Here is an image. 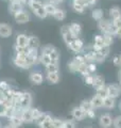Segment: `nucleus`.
Instances as JSON below:
<instances>
[{
    "mask_svg": "<svg viewBox=\"0 0 121 128\" xmlns=\"http://www.w3.org/2000/svg\"><path fill=\"white\" fill-rule=\"evenodd\" d=\"M29 8L32 10L34 15L37 16L38 18L43 19V18H46L48 16L45 8H44V2L42 0H34V1H32V3L29 6Z\"/></svg>",
    "mask_w": 121,
    "mask_h": 128,
    "instance_id": "1",
    "label": "nucleus"
},
{
    "mask_svg": "<svg viewBox=\"0 0 121 128\" xmlns=\"http://www.w3.org/2000/svg\"><path fill=\"white\" fill-rule=\"evenodd\" d=\"M60 34H62V38L64 40V42L66 43V45H69V44L73 42L75 38H75L74 35L72 34V32L70 31L69 25L62 26V28H60Z\"/></svg>",
    "mask_w": 121,
    "mask_h": 128,
    "instance_id": "2",
    "label": "nucleus"
},
{
    "mask_svg": "<svg viewBox=\"0 0 121 128\" xmlns=\"http://www.w3.org/2000/svg\"><path fill=\"white\" fill-rule=\"evenodd\" d=\"M32 105V95L30 92H22L20 97V109L25 110L28 108H31Z\"/></svg>",
    "mask_w": 121,
    "mask_h": 128,
    "instance_id": "3",
    "label": "nucleus"
},
{
    "mask_svg": "<svg viewBox=\"0 0 121 128\" xmlns=\"http://www.w3.org/2000/svg\"><path fill=\"white\" fill-rule=\"evenodd\" d=\"M26 61L29 64L30 66H34L36 64L39 63V54L38 50H34V49H30L29 54L26 57Z\"/></svg>",
    "mask_w": 121,
    "mask_h": 128,
    "instance_id": "4",
    "label": "nucleus"
},
{
    "mask_svg": "<svg viewBox=\"0 0 121 128\" xmlns=\"http://www.w3.org/2000/svg\"><path fill=\"white\" fill-rule=\"evenodd\" d=\"M14 19H15L16 22L19 24V25H23V24H27L30 20V15L27 11L22 10V11H19L18 13H16L14 15Z\"/></svg>",
    "mask_w": 121,
    "mask_h": 128,
    "instance_id": "5",
    "label": "nucleus"
},
{
    "mask_svg": "<svg viewBox=\"0 0 121 128\" xmlns=\"http://www.w3.org/2000/svg\"><path fill=\"white\" fill-rule=\"evenodd\" d=\"M23 2L20 1V0H12L10 6H9V11L12 15H15L16 13H18L19 11H22L23 10Z\"/></svg>",
    "mask_w": 121,
    "mask_h": 128,
    "instance_id": "6",
    "label": "nucleus"
},
{
    "mask_svg": "<svg viewBox=\"0 0 121 128\" xmlns=\"http://www.w3.org/2000/svg\"><path fill=\"white\" fill-rule=\"evenodd\" d=\"M67 47L69 48L71 51H73V52L80 54L81 51L84 49V43H83L82 40L78 38H75L72 43H70L69 45H67Z\"/></svg>",
    "mask_w": 121,
    "mask_h": 128,
    "instance_id": "7",
    "label": "nucleus"
},
{
    "mask_svg": "<svg viewBox=\"0 0 121 128\" xmlns=\"http://www.w3.org/2000/svg\"><path fill=\"white\" fill-rule=\"evenodd\" d=\"M107 89V94L110 97H113V98H117L118 96L120 95V92H121V88L120 86L118 84H115V83H113V84H108L106 86Z\"/></svg>",
    "mask_w": 121,
    "mask_h": 128,
    "instance_id": "8",
    "label": "nucleus"
},
{
    "mask_svg": "<svg viewBox=\"0 0 121 128\" xmlns=\"http://www.w3.org/2000/svg\"><path fill=\"white\" fill-rule=\"evenodd\" d=\"M99 124L102 128H110L113 125V118L111 116V114L105 113L101 115L99 118Z\"/></svg>",
    "mask_w": 121,
    "mask_h": 128,
    "instance_id": "9",
    "label": "nucleus"
},
{
    "mask_svg": "<svg viewBox=\"0 0 121 128\" xmlns=\"http://www.w3.org/2000/svg\"><path fill=\"white\" fill-rule=\"evenodd\" d=\"M29 79L35 86H39L44 82V76L42 75V73H39V72H32L30 74Z\"/></svg>",
    "mask_w": 121,
    "mask_h": 128,
    "instance_id": "10",
    "label": "nucleus"
},
{
    "mask_svg": "<svg viewBox=\"0 0 121 128\" xmlns=\"http://www.w3.org/2000/svg\"><path fill=\"white\" fill-rule=\"evenodd\" d=\"M112 24L113 22L111 20H108V19H101L100 22H98V28L103 34H108V31H110Z\"/></svg>",
    "mask_w": 121,
    "mask_h": 128,
    "instance_id": "11",
    "label": "nucleus"
},
{
    "mask_svg": "<svg viewBox=\"0 0 121 128\" xmlns=\"http://www.w3.org/2000/svg\"><path fill=\"white\" fill-rule=\"evenodd\" d=\"M104 46L103 43V35L102 34H98L96 35L94 38V44L91 46V50L92 51H100V49Z\"/></svg>",
    "mask_w": 121,
    "mask_h": 128,
    "instance_id": "12",
    "label": "nucleus"
},
{
    "mask_svg": "<svg viewBox=\"0 0 121 128\" xmlns=\"http://www.w3.org/2000/svg\"><path fill=\"white\" fill-rule=\"evenodd\" d=\"M12 27L7 24L0 22V36L1 38H10L12 35Z\"/></svg>",
    "mask_w": 121,
    "mask_h": 128,
    "instance_id": "13",
    "label": "nucleus"
},
{
    "mask_svg": "<svg viewBox=\"0 0 121 128\" xmlns=\"http://www.w3.org/2000/svg\"><path fill=\"white\" fill-rule=\"evenodd\" d=\"M28 42H29V35L20 33L16 36V42H15V46L18 47H26L28 46Z\"/></svg>",
    "mask_w": 121,
    "mask_h": 128,
    "instance_id": "14",
    "label": "nucleus"
},
{
    "mask_svg": "<svg viewBox=\"0 0 121 128\" xmlns=\"http://www.w3.org/2000/svg\"><path fill=\"white\" fill-rule=\"evenodd\" d=\"M71 115L75 121H82V120H84L86 118V113L81 109L80 107H76V108H74V109H72Z\"/></svg>",
    "mask_w": 121,
    "mask_h": 128,
    "instance_id": "15",
    "label": "nucleus"
},
{
    "mask_svg": "<svg viewBox=\"0 0 121 128\" xmlns=\"http://www.w3.org/2000/svg\"><path fill=\"white\" fill-rule=\"evenodd\" d=\"M21 118L23 123H31L34 121L33 118V115H32V108H28V109H25V110H21Z\"/></svg>",
    "mask_w": 121,
    "mask_h": 128,
    "instance_id": "16",
    "label": "nucleus"
},
{
    "mask_svg": "<svg viewBox=\"0 0 121 128\" xmlns=\"http://www.w3.org/2000/svg\"><path fill=\"white\" fill-rule=\"evenodd\" d=\"M40 46L39 40L38 38H36L35 35H29V42H28V47L30 49H34V50H38Z\"/></svg>",
    "mask_w": 121,
    "mask_h": 128,
    "instance_id": "17",
    "label": "nucleus"
},
{
    "mask_svg": "<svg viewBox=\"0 0 121 128\" xmlns=\"http://www.w3.org/2000/svg\"><path fill=\"white\" fill-rule=\"evenodd\" d=\"M12 61H13V64L15 66H17V67H19V68H21V70H29L31 67L29 64L27 63L26 59H19V58L14 57Z\"/></svg>",
    "mask_w": 121,
    "mask_h": 128,
    "instance_id": "18",
    "label": "nucleus"
},
{
    "mask_svg": "<svg viewBox=\"0 0 121 128\" xmlns=\"http://www.w3.org/2000/svg\"><path fill=\"white\" fill-rule=\"evenodd\" d=\"M92 86L96 88V90H99V89H101V88L105 86V81H104L103 76L95 75L94 76V83H92Z\"/></svg>",
    "mask_w": 121,
    "mask_h": 128,
    "instance_id": "19",
    "label": "nucleus"
},
{
    "mask_svg": "<svg viewBox=\"0 0 121 128\" xmlns=\"http://www.w3.org/2000/svg\"><path fill=\"white\" fill-rule=\"evenodd\" d=\"M90 102H91L92 109H98V108L103 107V98H101L98 95H95L90 99Z\"/></svg>",
    "mask_w": 121,
    "mask_h": 128,
    "instance_id": "20",
    "label": "nucleus"
},
{
    "mask_svg": "<svg viewBox=\"0 0 121 128\" xmlns=\"http://www.w3.org/2000/svg\"><path fill=\"white\" fill-rule=\"evenodd\" d=\"M69 27H70V31L72 32V34H73L75 38H79V35L81 34V32H82V27H81L80 24L71 22Z\"/></svg>",
    "mask_w": 121,
    "mask_h": 128,
    "instance_id": "21",
    "label": "nucleus"
},
{
    "mask_svg": "<svg viewBox=\"0 0 121 128\" xmlns=\"http://www.w3.org/2000/svg\"><path fill=\"white\" fill-rule=\"evenodd\" d=\"M46 79L51 84H56V83L60 81V75H59V73H47Z\"/></svg>",
    "mask_w": 121,
    "mask_h": 128,
    "instance_id": "22",
    "label": "nucleus"
},
{
    "mask_svg": "<svg viewBox=\"0 0 121 128\" xmlns=\"http://www.w3.org/2000/svg\"><path fill=\"white\" fill-rule=\"evenodd\" d=\"M44 8H45V10L47 12V14L48 16L51 15V16H53V14L55 13V11L56 9H58V6H56L55 4H53V3H51V2H44Z\"/></svg>",
    "mask_w": 121,
    "mask_h": 128,
    "instance_id": "23",
    "label": "nucleus"
},
{
    "mask_svg": "<svg viewBox=\"0 0 121 128\" xmlns=\"http://www.w3.org/2000/svg\"><path fill=\"white\" fill-rule=\"evenodd\" d=\"M116 105V98H113L107 96L103 99V107L106 108V109H113Z\"/></svg>",
    "mask_w": 121,
    "mask_h": 128,
    "instance_id": "24",
    "label": "nucleus"
},
{
    "mask_svg": "<svg viewBox=\"0 0 121 128\" xmlns=\"http://www.w3.org/2000/svg\"><path fill=\"white\" fill-rule=\"evenodd\" d=\"M72 8H73V10L76 12V13H80V14L84 13V11H85L84 3L78 1V0H73V1H72Z\"/></svg>",
    "mask_w": 121,
    "mask_h": 128,
    "instance_id": "25",
    "label": "nucleus"
},
{
    "mask_svg": "<svg viewBox=\"0 0 121 128\" xmlns=\"http://www.w3.org/2000/svg\"><path fill=\"white\" fill-rule=\"evenodd\" d=\"M110 16L112 18V20L117 18H120L121 17V10L119 9L118 6H113L110 9Z\"/></svg>",
    "mask_w": 121,
    "mask_h": 128,
    "instance_id": "26",
    "label": "nucleus"
},
{
    "mask_svg": "<svg viewBox=\"0 0 121 128\" xmlns=\"http://www.w3.org/2000/svg\"><path fill=\"white\" fill-rule=\"evenodd\" d=\"M53 17L56 19V20H60V22L64 20V19L66 18V12H65V10L60 9V8H58L56 11H55V13L53 14Z\"/></svg>",
    "mask_w": 121,
    "mask_h": 128,
    "instance_id": "27",
    "label": "nucleus"
},
{
    "mask_svg": "<svg viewBox=\"0 0 121 128\" xmlns=\"http://www.w3.org/2000/svg\"><path fill=\"white\" fill-rule=\"evenodd\" d=\"M39 127L40 128H54V125H53V118L49 114V116H48L45 121L43 123L39 124Z\"/></svg>",
    "mask_w": 121,
    "mask_h": 128,
    "instance_id": "28",
    "label": "nucleus"
},
{
    "mask_svg": "<svg viewBox=\"0 0 121 128\" xmlns=\"http://www.w3.org/2000/svg\"><path fill=\"white\" fill-rule=\"evenodd\" d=\"M10 107H12V106H7L5 102H0V118L7 116V113H9Z\"/></svg>",
    "mask_w": 121,
    "mask_h": 128,
    "instance_id": "29",
    "label": "nucleus"
},
{
    "mask_svg": "<svg viewBox=\"0 0 121 128\" xmlns=\"http://www.w3.org/2000/svg\"><path fill=\"white\" fill-rule=\"evenodd\" d=\"M80 65L81 64H79L74 59H72L70 62H68V68H69V70L71 73H78Z\"/></svg>",
    "mask_w": 121,
    "mask_h": 128,
    "instance_id": "30",
    "label": "nucleus"
},
{
    "mask_svg": "<svg viewBox=\"0 0 121 128\" xmlns=\"http://www.w3.org/2000/svg\"><path fill=\"white\" fill-rule=\"evenodd\" d=\"M91 16H92V18H94L95 20L100 22L101 19H103V11L101 10V9H95V10H92Z\"/></svg>",
    "mask_w": 121,
    "mask_h": 128,
    "instance_id": "31",
    "label": "nucleus"
},
{
    "mask_svg": "<svg viewBox=\"0 0 121 128\" xmlns=\"http://www.w3.org/2000/svg\"><path fill=\"white\" fill-rule=\"evenodd\" d=\"M47 73H59L60 70V65L59 63H51L49 65L45 66Z\"/></svg>",
    "mask_w": 121,
    "mask_h": 128,
    "instance_id": "32",
    "label": "nucleus"
},
{
    "mask_svg": "<svg viewBox=\"0 0 121 128\" xmlns=\"http://www.w3.org/2000/svg\"><path fill=\"white\" fill-rule=\"evenodd\" d=\"M39 63L43 64L44 66H47V65H49V64H51L52 61H51V59H50L49 56L40 54V56H39Z\"/></svg>",
    "mask_w": 121,
    "mask_h": 128,
    "instance_id": "33",
    "label": "nucleus"
},
{
    "mask_svg": "<svg viewBox=\"0 0 121 128\" xmlns=\"http://www.w3.org/2000/svg\"><path fill=\"white\" fill-rule=\"evenodd\" d=\"M92 52H94V62L101 63V62H103L104 60L106 59V57H104L100 51H92Z\"/></svg>",
    "mask_w": 121,
    "mask_h": 128,
    "instance_id": "34",
    "label": "nucleus"
},
{
    "mask_svg": "<svg viewBox=\"0 0 121 128\" xmlns=\"http://www.w3.org/2000/svg\"><path fill=\"white\" fill-rule=\"evenodd\" d=\"M80 108H81V109H82V110L86 113L87 111H89L90 109H92V106H91L90 100H83L82 102H81Z\"/></svg>",
    "mask_w": 121,
    "mask_h": 128,
    "instance_id": "35",
    "label": "nucleus"
},
{
    "mask_svg": "<svg viewBox=\"0 0 121 128\" xmlns=\"http://www.w3.org/2000/svg\"><path fill=\"white\" fill-rule=\"evenodd\" d=\"M14 50L15 54H28L30 51V48L26 46V47H18V46H14Z\"/></svg>",
    "mask_w": 121,
    "mask_h": 128,
    "instance_id": "36",
    "label": "nucleus"
},
{
    "mask_svg": "<svg viewBox=\"0 0 121 128\" xmlns=\"http://www.w3.org/2000/svg\"><path fill=\"white\" fill-rule=\"evenodd\" d=\"M103 35V43H104V46H108L110 47L113 42H114V36L113 35H110V34H102Z\"/></svg>",
    "mask_w": 121,
    "mask_h": 128,
    "instance_id": "37",
    "label": "nucleus"
},
{
    "mask_svg": "<svg viewBox=\"0 0 121 128\" xmlns=\"http://www.w3.org/2000/svg\"><path fill=\"white\" fill-rule=\"evenodd\" d=\"M96 95H98V96H100L101 98H105V97H107L108 96V94H107V89H106V86H104V88H101V89H99V90H97V94Z\"/></svg>",
    "mask_w": 121,
    "mask_h": 128,
    "instance_id": "38",
    "label": "nucleus"
},
{
    "mask_svg": "<svg viewBox=\"0 0 121 128\" xmlns=\"http://www.w3.org/2000/svg\"><path fill=\"white\" fill-rule=\"evenodd\" d=\"M44 113L43 111H40L37 108H32V115H33L34 121H37V120L42 116V114Z\"/></svg>",
    "mask_w": 121,
    "mask_h": 128,
    "instance_id": "39",
    "label": "nucleus"
},
{
    "mask_svg": "<svg viewBox=\"0 0 121 128\" xmlns=\"http://www.w3.org/2000/svg\"><path fill=\"white\" fill-rule=\"evenodd\" d=\"M10 89H11V86L6 81H0V90H1L2 92H6Z\"/></svg>",
    "mask_w": 121,
    "mask_h": 128,
    "instance_id": "40",
    "label": "nucleus"
},
{
    "mask_svg": "<svg viewBox=\"0 0 121 128\" xmlns=\"http://www.w3.org/2000/svg\"><path fill=\"white\" fill-rule=\"evenodd\" d=\"M73 59H74L79 64H85V63H86L85 58H84V56H83V54H76Z\"/></svg>",
    "mask_w": 121,
    "mask_h": 128,
    "instance_id": "41",
    "label": "nucleus"
},
{
    "mask_svg": "<svg viewBox=\"0 0 121 128\" xmlns=\"http://www.w3.org/2000/svg\"><path fill=\"white\" fill-rule=\"evenodd\" d=\"M84 81H85L86 84L92 86V83H94V75H88L86 77H84Z\"/></svg>",
    "mask_w": 121,
    "mask_h": 128,
    "instance_id": "42",
    "label": "nucleus"
},
{
    "mask_svg": "<svg viewBox=\"0 0 121 128\" xmlns=\"http://www.w3.org/2000/svg\"><path fill=\"white\" fill-rule=\"evenodd\" d=\"M53 125L54 128H60L62 126H64V121L60 118H53Z\"/></svg>",
    "mask_w": 121,
    "mask_h": 128,
    "instance_id": "43",
    "label": "nucleus"
},
{
    "mask_svg": "<svg viewBox=\"0 0 121 128\" xmlns=\"http://www.w3.org/2000/svg\"><path fill=\"white\" fill-rule=\"evenodd\" d=\"M87 70L92 75V73H95V72L97 70L96 64H95V63H88V64H87Z\"/></svg>",
    "mask_w": 121,
    "mask_h": 128,
    "instance_id": "44",
    "label": "nucleus"
},
{
    "mask_svg": "<svg viewBox=\"0 0 121 128\" xmlns=\"http://www.w3.org/2000/svg\"><path fill=\"white\" fill-rule=\"evenodd\" d=\"M64 127L65 128H75V124L73 121L67 120V121H64Z\"/></svg>",
    "mask_w": 121,
    "mask_h": 128,
    "instance_id": "45",
    "label": "nucleus"
},
{
    "mask_svg": "<svg viewBox=\"0 0 121 128\" xmlns=\"http://www.w3.org/2000/svg\"><path fill=\"white\" fill-rule=\"evenodd\" d=\"M113 125L115 128H121V116H117L115 120H113Z\"/></svg>",
    "mask_w": 121,
    "mask_h": 128,
    "instance_id": "46",
    "label": "nucleus"
},
{
    "mask_svg": "<svg viewBox=\"0 0 121 128\" xmlns=\"http://www.w3.org/2000/svg\"><path fill=\"white\" fill-rule=\"evenodd\" d=\"M100 52L102 54L104 57H107L108 54H110V47H108V46H103V47L100 49Z\"/></svg>",
    "mask_w": 121,
    "mask_h": 128,
    "instance_id": "47",
    "label": "nucleus"
},
{
    "mask_svg": "<svg viewBox=\"0 0 121 128\" xmlns=\"http://www.w3.org/2000/svg\"><path fill=\"white\" fill-rule=\"evenodd\" d=\"M86 118H96V112H95V109H90L89 111H87V112H86Z\"/></svg>",
    "mask_w": 121,
    "mask_h": 128,
    "instance_id": "48",
    "label": "nucleus"
},
{
    "mask_svg": "<svg viewBox=\"0 0 121 128\" xmlns=\"http://www.w3.org/2000/svg\"><path fill=\"white\" fill-rule=\"evenodd\" d=\"M112 22H113V25H114L117 29H120L121 28V17L117 18V19H114V20H112Z\"/></svg>",
    "mask_w": 121,
    "mask_h": 128,
    "instance_id": "49",
    "label": "nucleus"
},
{
    "mask_svg": "<svg viewBox=\"0 0 121 128\" xmlns=\"http://www.w3.org/2000/svg\"><path fill=\"white\" fill-rule=\"evenodd\" d=\"M113 63H114L115 65H117V66L119 65V56H116V57H114V59H113Z\"/></svg>",
    "mask_w": 121,
    "mask_h": 128,
    "instance_id": "50",
    "label": "nucleus"
},
{
    "mask_svg": "<svg viewBox=\"0 0 121 128\" xmlns=\"http://www.w3.org/2000/svg\"><path fill=\"white\" fill-rule=\"evenodd\" d=\"M64 0H48V2H51V3H53V4H58V3H60V2H63Z\"/></svg>",
    "mask_w": 121,
    "mask_h": 128,
    "instance_id": "51",
    "label": "nucleus"
},
{
    "mask_svg": "<svg viewBox=\"0 0 121 128\" xmlns=\"http://www.w3.org/2000/svg\"><path fill=\"white\" fill-rule=\"evenodd\" d=\"M3 128H17V127H16L15 125H13L12 123H9V124H6V125L3 127Z\"/></svg>",
    "mask_w": 121,
    "mask_h": 128,
    "instance_id": "52",
    "label": "nucleus"
},
{
    "mask_svg": "<svg viewBox=\"0 0 121 128\" xmlns=\"http://www.w3.org/2000/svg\"><path fill=\"white\" fill-rule=\"evenodd\" d=\"M116 35L118 36L119 38H121V28L120 29H117V32H116Z\"/></svg>",
    "mask_w": 121,
    "mask_h": 128,
    "instance_id": "53",
    "label": "nucleus"
},
{
    "mask_svg": "<svg viewBox=\"0 0 121 128\" xmlns=\"http://www.w3.org/2000/svg\"><path fill=\"white\" fill-rule=\"evenodd\" d=\"M118 78H119L120 82H121V68H120V70H119V74H118Z\"/></svg>",
    "mask_w": 121,
    "mask_h": 128,
    "instance_id": "54",
    "label": "nucleus"
},
{
    "mask_svg": "<svg viewBox=\"0 0 121 128\" xmlns=\"http://www.w3.org/2000/svg\"><path fill=\"white\" fill-rule=\"evenodd\" d=\"M78 1L83 2V3H86V2H88V0H78Z\"/></svg>",
    "mask_w": 121,
    "mask_h": 128,
    "instance_id": "55",
    "label": "nucleus"
},
{
    "mask_svg": "<svg viewBox=\"0 0 121 128\" xmlns=\"http://www.w3.org/2000/svg\"><path fill=\"white\" fill-rule=\"evenodd\" d=\"M118 66H120V67H121V54L119 56V65H118Z\"/></svg>",
    "mask_w": 121,
    "mask_h": 128,
    "instance_id": "56",
    "label": "nucleus"
},
{
    "mask_svg": "<svg viewBox=\"0 0 121 128\" xmlns=\"http://www.w3.org/2000/svg\"><path fill=\"white\" fill-rule=\"evenodd\" d=\"M119 109H120V110H121V102H119Z\"/></svg>",
    "mask_w": 121,
    "mask_h": 128,
    "instance_id": "57",
    "label": "nucleus"
},
{
    "mask_svg": "<svg viewBox=\"0 0 121 128\" xmlns=\"http://www.w3.org/2000/svg\"><path fill=\"white\" fill-rule=\"evenodd\" d=\"M0 128H3V127H2V125H1V122H0Z\"/></svg>",
    "mask_w": 121,
    "mask_h": 128,
    "instance_id": "58",
    "label": "nucleus"
},
{
    "mask_svg": "<svg viewBox=\"0 0 121 128\" xmlns=\"http://www.w3.org/2000/svg\"><path fill=\"white\" fill-rule=\"evenodd\" d=\"M60 128H65V127H64V126H62V127H60Z\"/></svg>",
    "mask_w": 121,
    "mask_h": 128,
    "instance_id": "59",
    "label": "nucleus"
},
{
    "mask_svg": "<svg viewBox=\"0 0 121 128\" xmlns=\"http://www.w3.org/2000/svg\"><path fill=\"white\" fill-rule=\"evenodd\" d=\"M10 1H12V0H10Z\"/></svg>",
    "mask_w": 121,
    "mask_h": 128,
    "instance_id": "60",
    "label": "nucleus"
}]
</instances>
